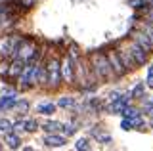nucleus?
<instances>
[{
  "mask_svg": "<svg viewBox=\"0 0 153 151\" xmlns=\"http://www.w3.org/2000/svg\"><path fill=\"white\" fill-rule=\"evenodd\" d=\"M128 101H130V96H123V98H119V100L115 101L111 107H109V113H123V111L128 107Z\"/></svg>",
  "mask_w": 153,
  "mask_h": 151,
  "instance_id": "11",
  "label": "nucleus"
},
{
  "mask_svg": "<svg viewBox=\"0 0 153 151\" xmlns=\"http://www.w3.org/2000/svg\"><path fill=\"white\" fill-rule=\"evenodd\" d=\"M36 111L40 113V115H52V113L56 111V103L52 101H46V103H40V105L36 107Z\"/></svg>",
  "mask_w": 153,
  "mask_h": 151,
  "instance_id": "12",
  "label": "nucleus"
},
{
  "mask_svg": "<svg viewBox=\"0 0 153 151\" xmlns=\"http://www.w3.org/2000/svg\"><path fill=\"white\" fill-rule=\"evenodd\" d=\"M63 132H65L67 136H71V134L75 132V128H73V126H69V124H65V126H63Z\"/></svg>",
  "mask_w": 153,
  "mask_h": 151,
  "instance_id": "25",
  "label": "nucleus"
},
{
  "mask_svg": "<svg viewBox=\"0 0 153 151\" xmlns=\"http://www.w3.org/2000/svg\"><path fill=\"white\" fill-rule=\"evenodd\" d=\"M130 50H132V56H134V59H136V63L138 65H146L147 58H149V52L143 50L138 42H132V44H130Z\"/></svg>",
  "mask_w": 153,
  "mask_h": 151,
  "instance_id": "5",
  "label": "nucleus"
},
{
  "mask_svg": "<svg viewBox=\"0 0 153 151\" xmlns=\"http://www.w3.org/2000/svg\"><path fill=\"white\" fill-rule=\"evenodd\" d=\"M121 126H123L124 130H130V128H134L132 121H130V119H126V117H124V119H123V122H121Z\"/></svg>",
  "mask_w": 153,
  "mask_h": 151,
  "instance_id": "22",
  "label": "nucleus"
},
{
  "mask_svg": "<svg viewBox=\"0 0 153 151\" xmlns=\"http://www.w3.org/2000/svg\"><path fill=\"white\" fill-rule=\"evenodd\" d=\"M119 98H121V96H119V92H111V94H109V98H107V101L109 103H115Z\"/></svg>",
  "mask_w": 153,
  "mask_h": 151,
  "instance_id": "23",
  "label": "nucleus"
},
{
  "mask_svg": "<svg viewBox=\"0 0 153 151\" xmlns=\"http://www.w3.org/2000/svg\"><path fill=\"white\" fill-rule=\"evenodd\" d=\"M48 81L52 86H57L61 81V63L57 59H52L48 63Z\"/></svg>",
  "mask_w": 153,
  "mask_h": 151,
  "instance_id": "2",
  "label": "nucleus"
},
{
  "mask_svg": "<svg viewBox=\"0 0 153 151\" xmlns=\"http://www.w3.org/2000/svg\"><path fill=\"white\" fill-rule=\"evenodd\" d=\"M13 128L16 130H25V121H17L16 124H13Z\"/></svg>",
  "mask_w": 153,
  "mask_h": 151,
  "instance_id": "24",
  "label": "nucleus"
},
{
  "mask_svg": "<svg viewBox=\"0 0 153 151\" xmlns=\"http://www.w3.org/2000/svg\"><path fill=\"white\" fill-rule=\"evenodd\" d=\"M107 59H109V63H111V67H113V71H115V75H124L126 73V67L123 65V61H121V58H119V54H117V50L115 52H111V54L107 56Z\"/></svg>",
  "mask_w": 153,
  "mask_h": 151,
  "instance_id": "6",
  "label": "nucleus"
},
{
  "mask_svg": "<svg viewBox=\"0 0 153 151\" xmlns=\"http://www.w3.org/2000/svg\"><path fill=\"white\" fill-rule=\"evenodd\" d=\"M73 103H75L73 98H61V100L57 101V105H59V107H71Z\"/></svg>",
  "mask_w": 153,
  "mask_h": 151,
  "instance_id": "20",
  "label": "nucleus"
},
{
  "mask_svg": "<svg viewBox=\"0 0 153 151\" xmlns=\"http://www.w3.org/2000/svg\"><path fill=\"white\" fill-rule=\"evenodd\" d=\"M90 59H92V67H94V71H96V75H98V77L109 78L115 73L105 54H98V52H94V54H90Z\"/></svg>",
  "mask_w": 153,
  "mask_h": 151,
  "instance_id": "1",
  "label": "nucleus"
},
{
  "mask_svg": "<svg viewBox=\"0 0 153 151\" xmlns=\"http://www.w3.org/2000/svg\"><path fill=\"white\" fill-rule=\"evenodd\" d=\"M6 144H8V147L17 149V147H19V138H17L16 134H12V132H10V134L6 136Z\"/></svg>",
  "mask_w": 153,
  "mask_h": 151,
  "instance_id": "14",
  "label": "nucleus"
},
{
  "mask_svg": "<svg viewBox=\"0 0 153 151\" xmlns=\"http://www.w3.org/2000/svg\"><path fill=\"white\" fill-rule=\"evenodd\" d=\"M21 151H33V147H23Z\"/></svg>",
  "mask_w": 153,
  "mask_h": 151,
  "instance_id": "27",
  "label": "nucleus"
},
{
  "mask_svg": "<svg viewBox=\"0 0 153 151\" xmlns=\"http://www.w3.org/2000/svg\"><path fill=\"white\" fill-rule=\"evenodd\" d=\"M44 144L50 145V147H61V145H65V138L54 132V134H48L44 138Z\"/></svg>",
  "mask_w": 153,
  "mask_h": 151,
  "instance_id": "10",
  "label": "nucleus"
},
{
  "mask_svg": "<svg viewBox=\"0 0 153 151\" xmlns=\"http://www.w3.org/2000/svg\"><path fill=\"white\" fill-rule=\"evenodd\" d=\"M130 96H132V98H142V96H143V82H138L136 86L132 88Z\"/></svg>",
  "mask_w": 153,
  "mask_h": 151,
  "instance_id": "17",
  "label": "nucleus"
},
{
  "mask_svg": "<svg viewBox=\"0 0 153 151\" xmlns=\"http://www.w3.org/2000/svg\"><path fill=\"white\" fill-rule=\"evenodd\" d=\"M2 100V111H6V109H12L13 105H16V96H4V98H0Z\"/></svg>",
  "mask_w": 153,
  "mask_h": 151,
  "instance_id": "13",
  "label": "nucleus"
},
{
  "mask_svg": "<svg viewBox=\"0 0 153 151\" xmlns=\"http://www.w3.org/2000/svg\"><path fill=\"white\" fill-rule=\"evenodd\" d=\"M132 38H134V42H138L143 50H147V52L153 50V38L147 35L146 31H134L132 33Z\"/></svg>",
  "mask_w": 153,
  "mask_h": 151,
  "instance_id": "3",
  "label": "nucleus"
},
{
  "mask_svg": "<svg viewBox=\"0 0 153 151\" xmlns=\"http://www.w3.org/2000/svg\"><path fill=\"white\" fill-rule=\"evenodd\" d=\"M13 48H16V40L13 38L6 36V38L0 40V56H10L13 52Z\"/></svg>",
  "mask_w": 153,
  "mask_h": 151,
  "instance_id": "9",
  "label": "nucleus"
},
{
  "mask_svg": "<svg viewBox=\"0 0 153 151\" xmlns=\"http://www.w3.org/2000/svg\"><path fill=\"white\" fill-rule=\"evenodd\" d=\"M0 111H2V100H0Z\"/></svg>",
  "mask_w": 153,
  "mask_h": 151,
  "instance_id": "28",
  "label": "nucleus"
},
{
  "mask_svg": "<svg viewBox=\"0 0 153 151\" xmlns=\"http://www.w3.org/2000/svg\"><path fill=\"white\" fill-rule=\"evenodd\" d=\"M16 107H17V113H27V109H29V101L27 100H21V101H17L16 103Z\"/></svg>",
  "mask_w": 153,
  "mask_h": 151,
  "instance_id": "19",
  "label": "nucleus"
},
{
  "mask_svg": "<svg viewBox=\"0 0 153 151\" xmlns=\"http://www.w3.org/2000/svg\"><path fill=\"white\" fill-rule=\"evenodd\" d=\"M59 122H57V121H46V124H44V130L48 132V134H54V132L57 130V128H59Z\"/></svg>",
  "mask_w": 153,
  "mask_h": 151,
  "instance_id": "15",
  "label": "nucleus"
},
{
  "mask_svg": "<svg viewBox=\"0 0 153 151\" xmlns=\"http://www.w3.org/2000/svg\"><path fill=\"white\" fill-rule=\"evenodd\" d=\"M36 128H38L36 121H25V130L27 132H36Z\"/></svg>",
  "mask_w": 153,
  "mask_h": 151,
  "instance_id": "21",
  "label": "nucleus"
},
{
  "mask_svg": "<svg viewBox=\"0 0 153 151\" xmlns=\"http://www.w3.org/2000/svg\"><path fill=\"white\" fill-rule=\"evenodd\" d=\"M61 73H63V78L67 82H71L75 78V73H73V61L71 58H65L63 63H61Z\"/></svg>",
  "mask_w": 153,
  "mask_h": 151,
  "instance_id": "7",
  "label": "nucleus"
},
{
  "mask_svg": "<svg viewBox=\"0 0 153 151\" xmlns=\"http://www.w3.org/2000/svg\"><path fill=\"white\" fill-rule=\"evenodd\" d=\"M117 54H119V58H121V61H123V65L126 69H134L136 67V59H134V56H132V50L130 48H124V46H121V48L117 50Z\"/></svg>",
  "mask_w": 153,
  "mask_h": 151,
  "instance_id": "4",
  "label": "nucleus"
},
{
  "mask_svg": "<svg viewBox=\"0 0 153 151\" xmlns=\"http://www.w3.org/2000/svg\"><path fill=\"white\" fill-rule=\"evenodd\" d=\"M12 128H13V124H12L8 119H0V130H2V132L10 134V132H12Z\"/></svg>",
  "mask_w": 153,
  "mask_h": 151,
  "instance_id": "18",
  "label": "nucleus"
},
{
  "mask_svg": "<svg viewBox=\"0 0 153 151\" xmlns=\"http://www.w3.org/2000/svg\"><path fill=\"white\" fill-rule=\"evenodd\" d=\"M27 61L25 59H21V58H16V61L12 63V67H10V77H21V73H23V69L27 67Z\"/></svg>",
  "mask_w": 153,
  "mask_h": 151,
  "instance_id": "8",
  "label": "nucleus"
},
{
  "mask_svg": "<svg viewBox=\"0 0 153 151\" xmlns=\"http://www.w3.org/2000/svg\"><path fill=\"white\" fill-rule=\"evenodd\" d=\"M147 86L153 88V75H151V77H147Z\"/></svg>",
  "mask_w": 153,
  "mask_h": 151,
  "instance_id": "26",
  "label": "nucleus"
},
{
  "mask_svg": "<svg viewBox=\"0 0 153 151\" xmlns=\"http://www.w3.org/2000/svg\"><path fill=\"white\" fill-rule=\"evenodd\" d=\"M75 147H76V151H90V144L86 138H80V140H76Z\"/></svg>",
  "mask_w": 153,
  "mask_h": 151,
  "instance_id": "16",
  "label": "nucleus"
}]
</instances>
